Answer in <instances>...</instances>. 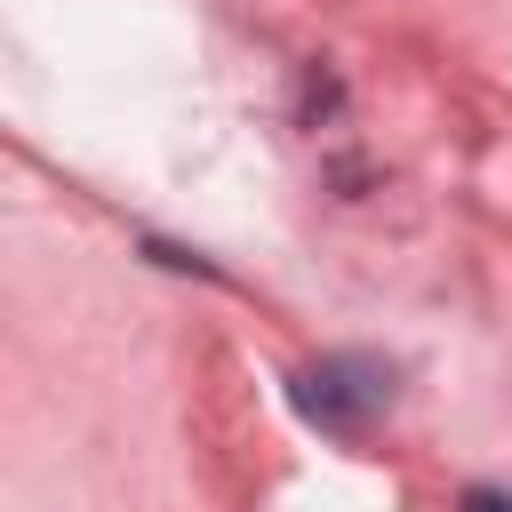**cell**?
I'll return each mask as SVG.
<instances>
[{
  "instance_id": "2",
  "label": "cell",
  "mask_w": 512,
  "mask_h": 512,
  "mask_svg": "<svg viewBox=\"0 0 512 512\" xmlns=\"http://www.w3.org/2000/svg\"><path fill=\"white\" fill-rule=\"evenodd\" d=\"M464 512H512V496H496V488H464Z\"/></svg>"
},
{
  "instance_id": "1",
  "label": "cell",
  "mask_w": 512,
  "mask_h": 512,
  "mask_svg": "<svg viewBox=\"0 0 512 512\" xmlns=\"http://www.w3.org/2000/svg\"><path fill=\"white\" fill-rule=\"evenodd\" d=\"M296 408L320 424V432H368L384 408H392V368L376 352H328L312 368H296Z\"/></svg>"
}]
</instances>
